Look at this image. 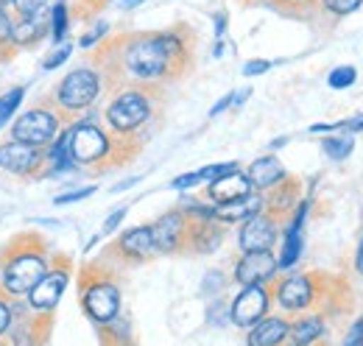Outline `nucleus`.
Segmentation results:
<instances>
[{"mask_svg": "<svg viewBox=\"0 0 363 346\" xmlns=\"http://www.w3.org/2000/svg\"><path fill=\"white\" fill-rule=\"evenodd\" d=\"M196 31L177 23L165 31H137L109 37L95 48L92 65L101 70L106 92L112 86H165L193 70Z\"/></svg>", "mask_w": 363, "mask_h": 346, "instance_id": "f257e3e1", "label": "nucleus"}, {"mask_svg": "<svg viewBox=\"0 0 363 346\" xmlns=\"http://www.w3.org/2000/svg\"><path fill=\"white\" fill-rule=\"evenodd\" d=\"M165 86L123 84L106 92L104 129L118 140H132L143 145V134L162 115Z\"/></svg>", "mask_w": 363, "mask_h": 346, "instance_id": "f03ea898", "label": "nucleus"}, {"mask_svg": "<svg viewBox=\"0 0 363 346\" xmlns=\"http://www.w3.org/2000/svg\"><path fill=\"white\" fill-rule=\"evenodd\" d=\"M65 140H67V151L76 168H95V171L129 165L143 148L140 143L112 137L104 129V123H95L92 118H79L67 123Z\"/></svg>", "mask_w": 363, "mask_h": 346, "instance_id": "7ed1b4c3", "label": "nucleus"}, {"mask_svg": "<svg viewBox=\"0 0 363 346\" xmlns=\"http://www.w3.org/2000/svg\"><path fill=\"white\" fill-rule=\"evenodd\" d=\"M50 249L37 232H20L0 255V291L9 299H26L50 268Z\"/></svg>", "mask_w": 363, "mask_h": 346, "instance_id": "20e7f679", "label": "nucleus"}, {"mask_svg": "<svg viewBox=\"0 0 363 346\" xmlns=\"http://www.w3.org/2000/svg\"><path fill=\"white\" fill-rule=\"evenodd\" d=\"M347 288L338 277L321 274V271H308V274H291L285 279L272 282V296L274 304L282 310V316H302L316 310L324 316V302H338V294Z\"/></svg>", "mask_w": 363, "mask_h": 346, "instance_id": "39448f33", "label": "nucleus"}, {"mask_svg": "<svg viewBox=\"0 0 363 346\" xmlns=\"http://www.w3.org/2000/svg\"><path fill=\"white\" fill-rule=\"evenodd\" d=\"M104 92H106L104 76L90 62V65H82V67L70 70L59 82V86L53 89V101H48V106L65 123H73V121H79V118H84L90 112Z\"/></svg>", "mask_w": 363, "mask_h": 346, "instance_id": "423d86ee", "label": "nucleus"}, {"mask_svg": "<svg viewBox=\"0 0 363 346\" xmlns=\"http://www.w3.org/2000/svg\"><path fill=\"white\" fill-rule=\"evenodd\" d=\"M79 302H82L84 316L95 327H104L121 316L123 294H121V285L115 282V274L109 271L106 262H90L82 268Z\"/></svg>", "mask_w": 363, "mask_h": 346, "instance_id": "0eeeda50", "label": "nucleus"}, {"mask_svg": "<svg viewBox=\"0 0 363 346\" xmlns=\"http://www.w3.org/2000/svg\"><path fill=\"white\" fill-rule=\"evenodd\" d=\"M62 129H65V121L48 104H37L11 121L9 140L31 145V148H48L62 134Z\"/></svg>", "mask_w": 363, "mask_h": 346, "instance_id": "6e6552de", "label": "nucleus"}, {"mask_svg": "<svg viewBox=\"0 0 363 346\" xmlns=\"http://www.w3.org/2000/svg\"><path fill=\"white\" fill-rule=\"evenodd\" d=\"M73 279V262L67 257H53L50 260V268L48 274L31 288V294L26 296V310L31 316H43V318H50L56 313V307L62 302L67 285Z\"/></svg>", "mask_w": 363, "mask_h": 346, "instance_id": "1a4fd4ad", "label": "nucleus"}, {"mask_svg": "<svg viewBox=\"0 0 363 346\" xmlns=\"http://www.w3.org/2000/svg\"><path fill=\"white\" fill-rule=\"evenodd\" d=\"M272 285H246L240 288V294L229 302V321L240 330L255 327L257 321H263L272 313Z\"/></svg>", "mask_w": 363, "mask_h": 346, "instance_id": "9d476101", "label": "nucleus"}, {"mask_svg": "<svg viewBox=\"0 0 363 346\" xmlns=\"http://www.w3.org/2000/svg\"><path fill=\"white\" fill-rule=\"evenodd\" d=\"M104 255H106V260L115 257L126 262V265L154 260L157 257V246H154V238H151V226H132V229L121 232Z\"/></svg>", "mask_w": 363, "mask_h": 346, "instance_id": "9b49d317", "label": "nucleus"}, {"mask_svg": "<svg viewBox=\"0 0 363 346\" xmlns=\"http://www.w3.org/2000/svg\"><path fill=\"white\" fill-rule=\"evenodd\" d=\"M187 226L190 221L182 210H168L151 223V238L157 246V255H184L187 243Z\"/></svg>", "mask_w": 363, "mask_h": 346, "instance_id": "f8f14e48", "label": "nucleus"}, {"mask_svg": "<svg viewBox=\"0 0 363 346\" xmlns=\"http://www.w3.org/2000/svg\"><path fill=\"white\" fill-rule=\"evenodd\" d=\"M43 168V148H31L14 140L0 145V171L14 179H40Z\"/></svg>", "mask_w": 363, "mask_h": 346, "instance_id": "ddd939ff", "label": "nucleus"}, {"mask_svg": "<svg viewBox=\"0 0 363 346\" xmlns=\"http://www.w3.org/2000/svg\"><path fill=\"white\" fill-rule=\"evenodd\" d=\"M277 271H279V262H277L274 252H246L235 262L232 279L240 288H246V285H272Z\"/></svg>", "mask_w": 363, "mask_h": 346, "instance_id": "4468645a", "label": "nucleus"}, {"mask_svg": "<svg viewBox=\"0 0 363 346\" xmlns=\"http://www.w3.org/2000/svg\"><path fill=\"white\" fill-rule=\"evenodd\" d=\"M279 229L282 223L269 213H260V216L249 218L246 223H240V232H238V246L240 252H272L277 238H279Z\"/></svg>", "mask_w": 363, "mask_h": 346, "instance_id": "2eb2a0df", "label": "nucleus"}, {"mask_svg": "<svg viewBox=\"0 0 363 346\" xmlns=\"http://www.w3.org/2000/svg\"><path fill=\"white\" fill-rule=\"evenodd\" d=\"M299 199H302V182H299V176H291V173H288L279 184H274L272 190L263 193V201H266L263 213L274 216L282 226H285V221H288L291 213L296 210Z\"/></svg>", "mask_w": 363, "mask_h": 346, "instance_id": "dca6fc26", "label": "nucleus"}, {"mask_svg": "<svg viewBox=\"0 0 363 346\" xmlns=\"http://www.w3.org/2000/svg\"><path fill=\"white\" fill-rule=\"evenodd\" d=\"M224 235L227 229L218 221H190L184 255H213L224 243Z\"/></svg>", "mask_w": 363, "mask_h": 346, "instance_id": "f3484780", "label": "nucleus"}, {"mask_svg": "<svg viewBox=\"0 0 363 346\" xmlns=\"http://www.w3.org/2000/svg\"><path fill=\"white\" fill-rule=\"evenodd\" d=\"M249 193H255V187H252V182L246 179V173L243 171H232V173H224V176H218V179H213V182H207V201L213 204V207H218V204H229V201H238V199H243V196H249Z\"/></svg>", "mask_w": 363, "mask_h": 346, "instance_id": "a211bd4d", "label": "nucleus"}, {"mask_svg": "<svg viewBox=\"0 0 363 346\" xmlns=\"http://www.w3.org/2000/svg\"><path fill=\"white\" fill-rule=\"evenodd\" d=\"M324 318L316 310L311 313H302V316H294L288 321V335H285V346H316L324 335Z\"/></svg>", "mask_w": 363, "mask_h": 346, "instance_id": "6ab92c4d", "label": "nucleus"}, {"mask_svg": "<svg viewBox=\"0 0 363 346\" xmlns=\"http://www.w3.org/2000/svg\"><path fill=\"white\" fill-rule=\"evenodd\" d=\"M263 207H266V201H263V193H249V196H243V199H238V201H229V204H218L216 207V221L218 223H246L249 218L260 216L263 213Z\"/></svg>", "mask_w": 363, "mask_h": 346, "instance_id": "aec40b11", "label": "nucleus"}, {"mask_svg": "<svg viewBox=\"0 0 363 346\" xmlns=\"http://www.w3.org/2000/svg\"><path fill=\"white\" fill-rule=\"evenodd\" d=\"M288 316H266L263 321H257L255 327H249L246 346H285L288 335Z\"/></svg>", "mask_w": 363, "mask_h": 346, "instance_id": "412c9836", "label": "nucleus"}, {"mask_svg": "<svg viewBox=\"0 0 363 346\" xmlns=\"http://www.w3.org/2000/svg\"><path fill=\"white\" fill-rule=\"evenodd\" d=\"M288 176V171L282 168V162L277 160V157H257L249 168H246V179L252 182V187L257 190V193H266V190H272L274 184H279L282 179Z\"/></svg>", "mask_w": 363, "mask_h": 346, "instance_id": "4be33fe9", "label": "nucleus"}, {"mask_svg": "<svg viewBox=\"0 0 363 346\" xmlns=\"http://www.w3.org/2000/svg\"><path fill=\"white\" fill-rule=\"evenodd\" d=\"M67 171H79L76 162L70 160V151H67V140H65V129L62 134L43 148V168H40V179H50V176H62Z\"/></svg>", "mask_w": 363, "mask_h": 346, "instance_id": "5701e85b", "label": "nucleus"}, {"mask_svg": "<svg viewBox=\"0 0 363 346\" xmlns=\"http://www.w3.org/2000/svg\"><path fill=\"white\" fill-rule=\"evenodd\" d=\"M48 34V26L43 17L37 20H14V48H31Z\"/></svg>", "mask_w": 363, "mask_h": 346, "instance_id": "b1692460", "label": "nucleus"}, {"mask_svg": "<svg viewBox=\"0 0 363 346\" xmlns=\"http://www.w3.org/2000/svg\"><path fill=\"white\" fill-rule=\"evenodd\" d=\"M352 148H355V137H350V134H333V137H324V140H321V151H324L333 162L347 160V157L352 154Z\"/></svg>", "mask_w": 363, "mask_h": 346, "instance_id": "393cba45", "label": "nucleus"}, {"mask_svg": "<svg viewBox=\"0 0 363 346\" xmlns=\"http://www.w3.org/2000/svg\"><path fill=\"white\" fill-rule=\"evenodd\" d=\"M67 26H70V11H67V3H53L50 9V26H48V34L56 45H65L67 40Z\"/></svg>", "mask_w": 363, "mask_h": 346, "instance_id": "a878e982", "label": "nucleus"}, {"mask_svg": "<svg viewBox=\"0 0 363 346\" xmlns=\"http://www.w3.org/2000/svg\"><path fill=\"white\" fill-rule=\"evenodd\" d=\"M23 98H26V86H11L9 92L0 95V129H3V126L11 121V115L20 109Z\"/></svg>", "mask_w": 363, "mask_h": 346, "instance_id": "bb28decb", "label": "nucleus"}, {"mask_svg": "<svg viewBox=\"0 0 363 346\" xmlns=\"http://www.w3.org/2000/svg\"><path fill=\"white\" fill-rule=\"evenodd\" d=\"M263 6H272L279 14H294L302 17V11H318V0H266Z\"/></svg>", "mask_w": 363, "mask_h": 346, "instance_id": "cd10ccee", "label": "nucleus"}, {"mask_svg": "<svg viewBox=\"0 0 363 346\" xmlns=\"http://www.w3.org/2000/svg\"><path fill=\"white\" fill-rule=\"evenodd\" d=\"M14 50V17L0 9V59H9Z\"/></svg>", "mask_w": 363, "mask_h": 346, "instance_id": "c85d7f7f", "label": "nucleus"}, {"mask_svg": "<svg viewBox=\"0 0 363 346\" xmlns=\"http://www.w3.org/2000/svg\"><path fill=\"white\" fill-rule=\"evenodd\" d=\"M14 321H17L14 299H9V296L0 291V338H9V333L14 330Z\"/></svg>", "mask_w": 363, "mask_h": 346, "instance_id": "c756f323", "label": "nucleus"}, {"mask_svg": "<svg viewBox=\"0 0 363 346\" xmlns=\"http://www.w3.org/2000/svg\"><path fill=\"white\" fill-rule=\"evenodd\" d=\"M14 20H37L43 17L48 0H14Z\"/></svg>", "mask_w": 363, "mask_h": 346, "instance_id": "7c9ffc66", "label": "nucleus"}, {"mask_svg": "<svg viewBox=\"0 0 363 346\" xmlns=\"http://www.w3.org/2000/svg\"><path fill=\"white\" fill-rule=\"evenodd\" d=\"M363 0H318V11H327L333 17H347L361 9Z\"/></svg>", "mask_w": 363, "mask_h": 346, "instance_id": "2f4dec72", "label": "nucleus"}, {"mask_svg": "<svg viewBox=\"0 0 363 346\" xmlns=\"http://www.w3.org/2000/svg\"><path fill=\"white\" fill-rule=\"evenodd\" d=\"M355 79H358V70L352 65H341V67H335L327 76V84L333 86V89H347V86L355 84Z\"/></svg>", "mask_w": 363, "mask_h": 346, "instance_id": "473e14b6", "label": "nucleus"}, {"mask_svg": "<svg viewBox=\"0 0 363 346\" xmlns=\"http://www.w3.org/2000/svg\"><path fill=\"white\" fill-rule=\"evenodd\" d=\"M70 53H73V45H59L53 53H48L45 59H43V70H56V67H62L67 59H70Z\"/></svg>", "mask_w": 363, "mask_h": 346, "instance_id": "72a5a7b5", "label": "nucleus"}, {"mask_svg": "<svg viewBox=\"0 0 363 346\" xmlns=\"http://www.w3.org/2000/svg\"><path fill=\"white\" fill-rule=\"evenodd\" d=\"M92 193H95V187H79V190H70V193H59L56 199H53V204L56 207H65V204H76V201H84V199H90Z\"/></svg>", "mask_w": 363, "mask_h": 346, "instance_id": "f704fd0d", "label": "nucleus"}, {"mask_svg": "<svg viewBox=\"0 0 363 346\" xmlns=\"http://www.w3.org/2000/svg\"><path fill=\"white\" fill-rule=\"evenodd\" d=\"M224 285H227V282H224V274H221V271H207V277H204V285H201V291H204V294H213V296H216V294H221V291H224Z\"/></svg>", "mask_w": 363, "mask_h": 346, "instance_id": "c9c22d12", "label": "nucleus"}, {"mask_svg": "<svg viewBox=\"0 0 363 346\" xmlns=\"http://www.w3.org/2000/svg\"><path fill=\"white\" fill-rule=\"evenodd\" d=\"M204 179H201V171H193V173H182L177 176L174 182H171V187L174 190H193V187H199Z\"/></svg>", "mask_w": 363, "mask_h": 346, "instance_id": "e433bc0d", "label": "nucleus"}, {"mask_svg": "<svg viewBox=\"0 0 363 346\" xmlns=\"http://www.w3.org/2000/svg\"><path fill=\"white\" fill-rule=\"evenodd\" d=\"M126 213H129L126 207H118V210H112V216L106 218V221H104V226H101V238H104V235H115V232H118V226L123 223Z\"/></svg>", "mask_w": 363, "mask_h": 346, "instance_id": "4c0bfd02", "label": "nucleus"}, {"mask_svg": "<svg viewBox=\"0 0 363 346\" xmlns=\"http://www.w3.org/2000/svg\"><path fill=\"white\" fill-rule=\"evenodd\" d=\"M341 346H363V316L350 327V333H347V338H344Z\"/></svg>", "mask_w": 363, "mask_h": 346, "instance_id": "58836bf2", "label": "nucleus"}, {"mask_svg": "<svg viewBox=\"0 0 363 346\" xmlns=\"http://www.w3.org/2000/svg\"><path fill=\"white\" fill-rule=\"evenodd\" d=\"M269 67H272V62H266V59H252V62H246V65H243V76H246V79H252V76L266 73Z\"/></svg>", "mask_w": 363, "mask_h": 346, "instance_id": "ea45409f", "label": "nucleus"}, {"mask_svg": "<svg viewBox=\"0 0 363 346\" xmlns=\"http://www.w3.org/2000/svg\"><path fill=\"white\" fill-rule=\"evenodd\" d=\"M104 6H106V0H76V9L82 11V17H90L92 11H98Z\"/></svg>", "mask_w": 363, "mask_h": 346, "instance_id": "a19ab883", "label": "nucleus"}, {"mask_svg": "<svg viewBox=\"0 0 363 346\" xmlns=\"http://www.w3.org/2000/svg\"><path fill=\"white\" fill-rule=\"evenodd\" d=\"M104 34H106V23H101L95 31H90L87 37H82V43L79 45H82V48H92L95 43H101V40H104Z\"/></svg>", "mask_w": 363, "mask_h": 346, "instance_id": "79ce46f5", "label": "nucleus"}, {"mask_svg": "<svg viewBox=\"0 0 363 346\" xmlns=\"http://www.w3.org/2000/svg\"><path fill=\"white\" fill-rule=\"evenodd\" d=\"M232 101H235V92L224 95V98H221V101H218V104H216V106L210 109V118H216V115H221L224 109H229V106H232Z\"/></svg>", "mask_w": 363, "mask_h": 346, "instance_id": "37998d69", "label": "nucleus"}, {"mask_svg": "<svg viewBox=\"0 0 363 346\" xmlns=\"http://www.w3.org/2000/svg\"><path fill=\"white\" fill-rule=\"evenodd\" d=\"M355 271L363 277V238H361V243H358V252H355Z\"/></svg>", "mask_w": 363, "mask_h": 346, "instance_id": "c03bdc74", "label": "nucleus"}, {"mask_svg": "<svg viewBox=\"0 0 363 346\" xmlns=\"http://www.w3.org/2000/svg\"><path fill=\"white\" fill-rule=\"evenodd\" d=\"M140 182V176H132V179H126V182H121V184H115V190L112 193H123L126 187H132V184H137Z\"/></svg>", "mask_w": 363, "mask_h": 346, "instance_id": "a18cd8bd", "label": "nucleus"}, {"mask_svg": "<svg viewBox=\"0 0 363 346\" xmlns=\"http://www.w3.org/2000/svg\"><path fill=\"white\" fill-rule=\"evenodd\" d=\"M137 3H143V0H121V6H123V9H135Z\"/></svg>", "mask_w": 363, "mask_h": 346, "instance_id": "49530a36", "label": "nucleus"}, {"mask_svg": "<svg viewBox=\"0 0 363 346\" xmlns=\"http://www.w3.org/2000/svg\"><path fill=\"white\" fill-rule=\"evenodd\" d=\"M285 143H288V137H279V140H274V143H272V148H282Z\"/></svg>", "mask_w": 363, "mask_h": 346, "instance_id": "de8ad7c7", "label": "nucleus"}, {"mask_svg": "<svg viewBox=\"0 0 363 346\" xmlns=\"http://www.w3.org/2000/svg\"><path fill=\"white\" fill-rule=\"evenodd\" d=\"M240 3H246V6H263L266 0H240Z\"/></svg>", "mask_w": 363, "mask_h": 346, "instance_id": "09e8293b", "label": "nucleus"}, {"mask_svg": "<svg viewBox=\"0 0 363 346\" xmlns=\"http://www.w3.org/2000/svg\"><path fill=\"white\" fill-rule=\"evenodd\" d=\"M14 0H0V9H6V6H11Z\"/></svg>", "mask_w": 363, "mask_h": 346, "instance_id": "8fccbe9b", "label": "nucleus"}, {"mask_svg": "<svg viewBox=\"0 0 363 346\" xmlns=\"http://www.w3.org/2000/svg\"><path fill=\"white\" fill-rule=\"evenodd\" d=\"M118 346H137L135 341H126V344H118Z\"/></svg>", "mask_w": 363, "mask_h": 346, "instance_id": "3c124183", "label": "nucleus"}, {"mask_svg": "<svg viewBox=\"0 0 363 346\" xmlns=\"http://www.w3.org/2000/svg\"><path fill=\"white\" fill-rule=\"evenodd\" d=\"M0 346H11V344H9V341H6V338H0Z\"/></svg>", "mask_w": 363, "mask_h": 346, "instance_id": "603ef678", "label": "nucleus"}]
</instances>
